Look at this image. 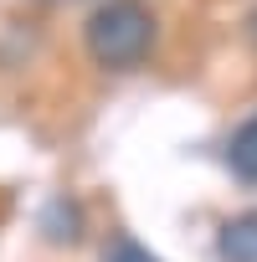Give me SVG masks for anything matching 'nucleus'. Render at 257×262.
I'll list each match as a JSON object with an SVG mask.
<instances>
[{
	"label": "nucleus",
	"mask_w": 257,
	"mask_h": 262,
	"mask_svg": "<svg viewBox=\"0 0 257 262\" xmlns=\"http://www.w3.org/2000/svg\"><path fill=\"white\" fill-rule=\"evenodd\" d=\"M160 41V21L149 0H103L82 26V47L103 72H134L149 62Z\"/></svg>",
	"instance_id": "f257e3e1"
},
{
	"label": "nucleus",
	"mask_w": 257,
	"mask_h": 262,
	"mask_svg": "<svg viewBox=\"0 0 257 262\" xmlns=\"http://www.w3.org/2000/svg\"><path fill=\"white\" fill-rule=\"evenodd\" d=\"M216 257L221 262H257V206L237 211L216 226Z\"/></svg>",
	"instance_id": "f03ea898"
},
{
	"label": "nucleus",
	"mask_w": 257,
	"mask_h": 262,
	"mask_svg": "<svg viewBox=\"0 0 257 262\" xmlns=\"http://www.w3.org/2000/svg\"><path fill=\"white\" fill-rule=\"evenodd\" d=\"M226 170L242 185H257V113H247L226 139Z\"/></svg>",
	"instance_id": "7ed1b4c3"
},
{
	"label": "nucleus",
	"mask_w": 257,
	"mask_h": 262,
	"mask_svg": "<svg viewBox=\"0 0 257 262\" xmlns=\"http://www.w3.org/2000/svg\"><path fill=\"white\" fill-rule=\"evenodd\" d=\"M103 262H160L139 236H128V231H118V236H108L103 242Z\"/></svg>",
	"instance_id": "20e7f679"
},
{
	"label": "nucleus",
	"mask_w": 257,
	"mask_h": 262,
	"mask_svg": "<svg viewBox=\"0 0 257 262\" xmlns=\"http://www.w3.org/2000/svg\"><path fill=\"white\" fill-rule=\"evenodd\" d=\"M252 36H257V16H252Z\"/></svg>",
	"instance_id": "39448f33"
}]
</instances>
